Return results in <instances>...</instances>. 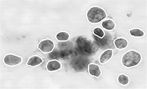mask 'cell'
Segmentation results:
<instances>
[{
  "mask_svg": "<svg viewBox=\"0 0 147 89\" xmlns=\"http://www.w3.org/2000/svg\"><path fill=\"white\" fill-rule=\"evenodd\" d=\"M142 57L138 52L131 50L123 56L122 59V63L124 66L130 68L135 66L138 65L141 61Z\"/></svg>",
  "mask_w": 147,
  "mask_h": 89,
  "instance_id": "obj_1",
  "label": "cell"
},
{
  "mask_svg": "<svg viewBox=\"0 0 147 89\" xmlns=\"http://www.w3.org/2000/svg\"><path fill=\"white\" fill-rule=\"evenodd\" d=\"M88 20L92 24H97L107 16L105 11L98 7H92L88 11L87 14Z\"/></svg>",
  "mask_w": 147,
  "mask_h": 89,
  "instance_id": "obj_2",
  "label": "cell"
},
{
  "mask_svg": "<svg viewBox=\"0 0 147 89\" xmlns=\"http://www.w3.org/2000/svg\"><path fill=\"white\" fill-rule=\"evenodd\" d=\"M54 46L53 42L52 41L47 39L41 41L38 44V47L42 52L48 53L52 51Z\"/></svg>",
  "mask_w": 147,
  "mask_h": 89,
  "instance_id": "obj_3",
  "label": "cell"
},
{
  "mask_svg": "<svg viewBox=\"0 0 147 89\" xmlns=\"http://www.w3.org/2000/svg\"><path fill=\"white\" fill-rule=\"evenodd\" d=\"M5 63L7 65L13 66L20 64L22 62L20 57L13 55H6L4 59Z\"/></svg>",
  "mask_w": 147,
  "mask_h": 89,
  "instance_id": "obj_4",
  "label": "cell"
},
{
  "mask_svg": "<svg viewBox=\"0 0 147 89\" xmlns=\"http://www.w3.org/2000/svg\"><path fill=\"white\" fill-rule=\"evenodd\" d=\"M89 72L90 75L99 77L101 75V71L99 67L97 65L94 64H90L89 65Z\"/></svg>",
  "mask_w": 147,
  "mask_h": 89,
  "instance_id": "obj_5",
  "label": "cell"
},
{
  "mask_svg": "<svg viewBox=\"0 0 147 89\" xmlns=\"http://www.w3.org/2000/svg\"><path fill=\"white\" fill-rule=\"evenodd\" d=\"M113 50L111 49L107 50L104 52L100 56V62L102 64H104L109 61L113 56Z\"/></svg>",
  "mask_w": 147,
  "mask_h": 89,
  "instance_id": "obj_6",
  "label": "cell"
},
{
  "mask_svg": "<svg viewBox=\"0 0 147 89\" xmlns=\"http://www.w3.org/2000/svg\"><path fill=\"white\" fill-rule=\"evenodd\" d=\"M61 67V64L56 60L49 62L47 65L48 70L50 71H55L60 69Z\"/></svg>",
  "mask_w": 147,
  "mask_h": 89,
  "instance_id": "obj_7",
  "label": "cell"
},
{
  "mask_svg": "<svg viewBox=\"0 0 147 89\" xmlns=\"http://www.w3.org/2000/svg\"><path fill=\"white\" fill-rule=\"evenodd\" d=\"M114 43L116 48L121 49L125 48L128 45V42L124 38H117L115 40Z\"/></svg>",
  "mask_w": 147,
  "mask_h": 89,
  "instance_id": "obj_8",
  "label": "cell"
},
{
  "mask_svg": "<svg viewBox=\"0 0 147 89\" xmlns=\"http://www.w3.org/2000/svg\"><path fill=\"white\" fill-rule=\"evenodd\" d=\"M43 61V60L40 57L34 56L30 58L28 60L27 64L32 67H35L40 64Z\"/></svg>",
  "mask_w": 147,
  "mask_h": 89,
  "instance_id": "obj_9",
  "label": "cell"
},
{
  "mask_svg": "<svg viewBox=\"0 0 147 89\" xmlns=\"http://www.w3.org/2000/svg\"><path fill=\"white\" fill-rule=\"evenodd\" d=\"M102 25L104 28L108 30H113L115 26L114 22L111 19L104 21L102 23Z\"/></svg>",
  "mask_w": 147,
  "mask_h": 89,
  "instance_id": "obj_10",
  "label": "cell"
},
{
  "mask_svg": "<svg viewBox=\"0 0 147 89\" xmlns=\"http://www.w3.org/2000/svg\"><path fill=\"white\" fill-rule=\"evenodd\" d=\"M129 33L131 36L135 37H142L144 33L141 30L138 29H134L130 30Z\"/></svg>",
  "mask_w": 147,
  "mask_h": 89,
  "instance_id": "obj_11",
  "label": "cell"
},
{
  "mask_svg": "<svg viewBox=\"0 0 147 89\" xmlns=\"http://www.w3.org/2000/svg\"><path fill=\"white\" fill-rule=\"evenodd\" d=\"M69 34L66 32H61L58 33L56 35L57 39L59 41H67L69 38Z\"/></svg>",
  "mask_w": 147,
  "mask_h": 89,
  "instance_id": "obj_12",
  "label": "cell"
},
{
  "mask_svg": "<svg viewBox=\"0 0 147 89\" xmlns=\"http://www.w3.org/2000/svg\"><path fill=\"white\" fill-rule=\"evenodd\" d=\"M118 81L119 83L125 86L128 84L129 79L128 76L123 74L119 75L118 78Z\"/></svg>",
  "mask_w": 147,
  "mask_h": 89,
  "instance_id": "obj_13",
  "label": "cell"
},
{
  "mask_svg": "<svg viewBox=\"0 0 147 89\" xmlns=\"http://www.w3.org/2000/svg\"><path fill=\"white\" fill-rule=\"evenodd\" d=\"M93 32L96 35L100 38H102L104 36L103 31L99 28H94L93 30Z\"/></svg>",
  "mask_w": 147,
  "mask_h": 89,
  "instance_id": "obj_14",
  "label": "cell"
}]
</instances>
